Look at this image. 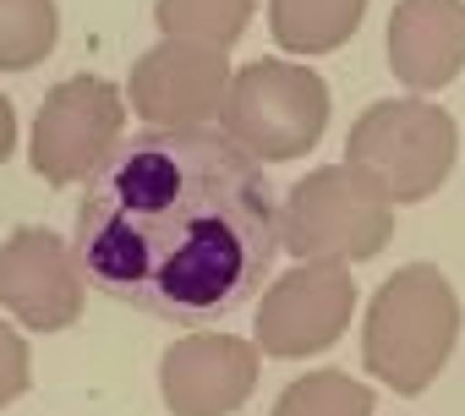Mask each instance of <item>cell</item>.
<instances>
[{
	"instance_id": "3957f363",
	"label": "cell",
	"mask_w": 465,
	"mask_h": 416,
	"mask_svg": "<svg viewBox=\"0 0 465 416\" xmlns=\"http://www.w3.org/2000/svg\"><path fill=\"white\" fill-rule=\"evenodd\" d=\"M460 154L454 115L427 99H378L356 115L345 137V164L378 186L389 203H421L432 197Z\"/></svg>"
},
{
	"instance_id": "52a82bcc",
	"label": "cell",
	"mask_w": 465,
	"mask_h": 416,
	"mask_svg": "<svg viewBox=\"0 0 465 416\" xmlns=\"http://www.w3.org/2000/svg\"><path fill=\"white\" fill-rule=\"evenodd\" d=\"M356 312V285L345 263H296L258 302V351L274 362H302L329 351Z\"/></svg>"
},
{
	"instance_id": "30bf717a",
	"label": "cell",
	"mask_w": 465,
	"mask_h": 416,
	"mask_svg": "<svg viewBox=\"0 0 465 416\" xmlns=\"http://www.w3.org/2000/svg\"><path fill=\"white\" fill-rule=\"evenodd\" d=\"M258 389V345L236 334H186L159 356L170 416H236Z\"/></svg>"
},
{
	"instance_id": "6da1fadb",
	"label": "cell",
	"mask_w": 465,
	"mask_h": 416,
	"mask_svg": "<svg viewBox=\"0 0 465 416\" xmlns=\"http://www.w3.org/2000/svg\"><path fill=\"white\" fill-rule=\"evenodd\" d=\"M72 247L121 307L208 323L258 296L280 253V197L230 132L148 126L88 181Z\"/></svg>"
},
{
	"instance_id": "8fae6325",
	"label": "cell",
	"mask_w": 465,
	"mask_h": 416,
	"mask_svg": "<svg viewBox=\"0 0 465 416\" xmlns=\"http://www.w3.org/2000/svg\"><path fill=\"white\" fill-rule=\"evenodd\" d=\"M389 66L411 94H438L465 72V0H400L389 12Z\"/></svg>"
},
{
	"instance_id": "2e32d148",
	"label": "cell",
	"mask_w": 465,
	"mask_h": 416,
	"mask_svg": "<svg viewBox=\"0 0 465 416\" xmlns=\"http://www.w3.org/2000/svg\"><path fill=\"white\" fill-rule=\"evenodd\" d=\"M34 383V356H28V340L0 318V411L17 405Z\"/></svg>"
},
{
	"instance_id": "9c48e42d",
	"label": "cell",
	"mask_w": 465,
	"mask_h": 416,
	"mask_svg": "<svg viewBox=\"0 0 465 416\" xmlns=\"http://www.w3.org/2000/svg\"><path fill=\"white\" fill-rule=\"evenodd\" d=\"M126 99H132V110H137L148 126H159V132L213 126V121H224V99H230L224 50H203V45L164 39V45H153V50L132 66Z\"/></svg>"
},
{
	"instance_id": "4fadbf2b",
	"label": "cell",
	"mask_w": 465,
	"mask_h": 416,
	"mask_svg": "<svg viewBox=\"0 0 465 416\" xmlns=\"http://www.w3.org/2000/svg\"><path fill=\"white\" fill-rule=\"evenodd\" d=\"M153 23L164 39L230 50L252 23V0H153Z\"/></svg>"
},
{
	"instance_id": "7c38bea8",
	"label": "cell",
	"mask_w": 465,
	"mask_h": 416,
	"mask_svg": "<svg viewBox=\"0 0 465 416\" xmlns=\"http://www.w3.org/2000/svg\"><path fill=\"white\" fill-rule=\"evenodd\" d=\"M367 17V0H269V28L285 55H334Z\"/></svg>"
},
{
	"instance_id": "ba28073f",
	"label": "cell",
	"mask_w": 465,
	"mask_h": 416,
	"mask_svg": "<svg viewBox=\"0 0 465 416\" xmlns=\"http://www.w3.org/2000/svg\"><path fill=\"white\" fill-rule=\"evenodd\" d=\"M88 274L77 247L45 225H23L0 242V307L34 334H61L83 318Z\"/></svg>"
},
{
	"instance_id": "5bb4252c",
	"label": "cell",
	"mask_w": 465,
	"mask_h": 416,
	"mask_svg": "<svg viewBox=\"0 0 465 416\" xmlns=\"http://www.w3.org/2000/svg\"><path fill=\"white\" fill-rule=\"evenodd\" d=\"M61 39L55 0H0V72H34Z\"/></svg>"
},
{
	"instance_id": "9a60e30c",
	"label": "cell",
	"mask_w": 465,
	"mask_h": 416,
	"mask_svg": "<svg viewBox=\"0 0 465 416\" xmlns=\"http://www.w3.org/2000/svg\"><path fill=\"white\" fill-rule=\"evenodd\" d=\"M274 416H372V389L340 367H318L274 400Z\"/></svg>"
},
{
	"instance_id": "277c9868",
	"label": "cell",
	"mask_w": 465,
	"mask_h": 416,
	"mask_svg": "<svg viewBox=\"0 0 465 416\" xmlns=\"http://www.w3.org/2000/svg\"><path fill=\"white\" fill-rule=\"evenodd\" d=\"M394 236V208L351 164L307 170L280 203V247L302 263H367Z\"/></svg>"
},
{
	"instance_id": "e0dca14e",
	"label": "cell",
	"mask_w": 465,
	"mask_h": 416,
	"mask_svg": "<svg viewBox=\"0 0 465 416\" xmlns=\"http://www.w3.org/2000/svg\"><path fill=\"white\" fill-rule=\"evenodd\" d=\"M12 148H17V110H12L6 94H0V164L12 159Z\"/></svg>"
},
{
	"instance_id": "8992f818",
	"label": "cell",
	"mask_w": 465,
	"mask_h": 416,
	"mask_svg": "<svg viewBox=\"0 0 465 416\" xmlns=\"http://www.w3.org/2000/svg\"><path fill=\"white\" fill-rule=\"evenodd\" d=\"M126 126V94L104 77H66L45 94L39 104V121H34V143H28V159H34V175L45 186H77V181H94L110 154L126 143L121 137Z\"/></svg>"
},
{
	"instance_id": "5b68a950",
	"label": "cell",
	"mask_w": 465,
	"mask_h": 416,
	"mask_svg": "<svg viewBox=\"0 0 465 416\" xmlns=\"http://www.w3.org/2000/svg\"><path fill=\"white\" fill-rule=\"evenodd\" d=\"M224 132L258 164L302 159L329 132V88L296 61H247L242 72H230Z\"/></svg>"
},
{
	"instance_id": "7a4b0ae2",
	"label": "cell",
	"mask_w": 465,
	"mask_h": 416,
	"mask_svg": "<svg viewBox=\"0 0 465 416\" xmlns=\"http://www.w3.org/2000/svg\"><path fill=\"white\" fill-rule=\"evenodd\" d=\"M454 340H460V296L443 269L405 263L372 291L361 323V362L394 394H421L449 367Z\"/></svg>"
}]
</instances>
